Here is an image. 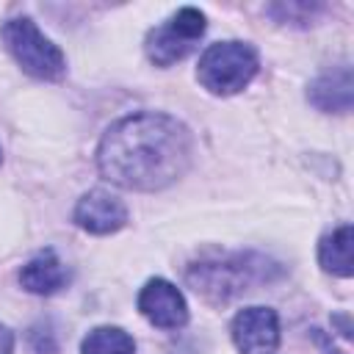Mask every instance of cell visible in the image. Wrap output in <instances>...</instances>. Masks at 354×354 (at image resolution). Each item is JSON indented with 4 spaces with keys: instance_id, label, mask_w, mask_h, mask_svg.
Listing matches in <instances>:
<instances>
[{
    "instance_id": "cell-1",
    "label": "cell",
    "mask_w": 354,
    "mask_h": 354,
    "mask_svg": "<svg viewBox=\"0 0 354 354\" xmlns=\"http://www.w3.org/2000/svg\"><path fill=\"white\" fill-rule=\"evenodd\" d=\"M191 133L169 113H133L113 122L100 147V174L130 191H160L185 174Z\"/></svg>"
},
{
    "instance_id": "cell-2",
    "label": "cell",
    "mask_w": 354,
    "mask_h": 354,
    "mask_svg": "<svg viewBox=\"0 0 354 354\" xmlns=\"http://www.w3.org/2000/svg\"><path fill=\"white\" fill-rule=\"evenodd\" d=\"M282 274L279 263L257 252H232L188 266V285L213 304H227L230 299L252 290L254 285L274 282Z\"/></svg>"
},
{
    "instance_id": "cell-3",
    "label": "cell",
    "mask_w": 354,
    "mask_h": 354,
    "mask_svg": "<svg viewBox=\"0 0 354 354\" xmlns=\"http://www.w3.org/2000/svg\"><path fill=\"white\" fill-rule=\"evenodd\" d=\"M260 58L257 50L246 41H216L210 44L196 66L199 83L213 94H235L249 86V80L257 75Z\"/></svg>"
},
{
    "instance_id": "cell-4",
    "label": "cell",
    "mask_w": 354,
    "mask_h": 354,
    "mask_svg": "<svg viewBox=\"0 0 354 354\" xmlns=\"http://www.w3.org/2000/svg\"><path fill=\"white\" fill-rule=\"evenodd\" d=\"M3 44L6 50L14 55V61L33 77L39 80H58L66 72V58L64 53L36 28L33 19L28 17H17L8 19L0 28Z\"/></svg>"
},
{
    "instance_id": "cell-5",
    "label": "cell",
    "mask_w": 354,
    "mask_h": 354,
    "mask_svg": "<svg viewBox=\"0 0 354 354\" xmlns=\"http://www.w3.org/2000/svg\"><path fill=\"white\" fill-rule=\"evenodd\" d=\"M202 33H205V14L194 6H185L166 25H158L147 33L144 50L155 66H171L194 50V41Z\"/></svg>"
},
{
    "instance_id": "cell-6",
    "label": "cell",
    "mask_w": 354,
    "mask_h": 354,
    "mask_svg": "<svg viewBox=\"0 0 354 354\" xmlns=\"http://www.w3.org/2000/svg\"><path fill=\"white\" fill-rule=\"evenodd\" d=\"M232 340L241 354H274L279 346V318L271 307H246L232 318Z\"/></svg>"
},
{
    "instance_id": "cell-7",
    "label": "cell",
    "mask_w": 354,
    "mask_h": 354,
    "mask_svg": "<svg viewBox=\"0 0 354 354\" xmlns=\"http://www.w3.org/2000/svg\"><path fill=\"white\" fill-rule=\"evenodd\" d=\"M138 310L160 329H180L188 321V304L169 279H149L138 293Z\"/></svg>"
},
{
    "instance_id": "cell-8",
    "label": "cell",
    "mask_w": 354,
    "mask_h": 354,
    "mask_svg": "<svg viewBox=\"0 0 354 354\" xmlns=\"http://www.w3.org/2000/svg\"><path fill=\"white\" fill-rule=\"evenodd\" d=\"M75 221L86 232L111 235V232H116L127 224V207L113 194H108L102 188H94V191L80 196V202L75 207Z\"/></svg>"
},
{
    "instance_id": "cell-9",
    "label": "cell",
    "mask_w": 354,
    "mask_h": 354,
    "mask_svg": "<svg viewBox=\"0 0 354 354\" xmlns=\"http://www.w3.org/2000/svg\"><path fill=\"white\" fill-rule=\"evenodd\" d=\"M307 100L326 113H348L351 102H354V88H351V69L348 64L332 66L329 72L318 75L310 83Z\"/></svg>"
},
{
    "instance_id": "cell-10",
    "label": "cell",
    "mask_w": 354,
    "mask_h": 354,
    "mask_svg": "<svg viewBox=\"0 0 354 354\" xmlns=\"http://www.w3.org/2000/svg\"><path fill=\"white\" fill-rule=\"evenodd\" d=\"M19 282H22V288L30 290V293L50 296V293H58L61 288H66V282H69V268L64 266V260H61L53 249H44V252H39L36 257H30V260L22 266Z\"/></svg>"
},
{
    "instance_id": "cell-11",
    "label": "cell",
    "mask_w": 354,
    "mask_h": 354,
    "mask_svg": "<svg viewBox=\"0 0 354 354\" xmlns=\"http://www.w3.org/2000/svg\"><path fill=\"white\" fill-rule=\"evenodd\" d=\"M354 241V232H351V224H340L337 230H332L329 235L321 238L318 243V263L324 271L329 274H337V277H351V243Z\"/></svg>"
},
{
    "instance_id": "cell-12",
    "label": "cell",
    "mask_w": 354,
    "mask_h": 354,
    "mask_svg": "<svg viewBox=\"0 0 354 354\" xmlns=\"http://www.w3.org/2000/svg\"><path fill=\"white\" fill-rule=\"evenodd\" d=\"M80 354H136V343L119 326H97L83 337Z\"/></svg>"
},
{
    "instance_id": "cell-13",
    "label": "cell",
    "mask_w": 354,
    "mask_h": 354,
    "mask_svg": "<svg viewBox=\"0 0 354 354\" xmlns=\"http://www.w3.org/2000/svg\"><path fill=\"white\" fill-rule=\"evenodd\" d=\"M318 11H324V6L318 3H274L268 6V14L282 22V25H307Z\"/></svg>"
},
{
    "instance_id": "cell-14",
    "label": "cell",
    "mask_w": 354,
    "mask_h": 354,
    "mask_svg": "<svg viewBox=\"0 0 354 354\" xmlns=\"http://www.w3.org/2000/svg\"><path fill=\"white\" fill-rule=\"evenodd\" d=\"M30 346H33V351L36 354H53L55 351V340H53V332L44 326H36L33 332H30Z\"/></svg>"
},
{
    "instance_id": "cell-15",
    "label": "cell",
    "mask_w": 354,
    "mask_h": 354,
    "mask_svg": "<svg viewBox=\"0 0 354 354\" xmlns=\"http://www.w3.org/2000/svg\"><path fill=\"white\" fill-rule=\"evenodd\" d=\"M14 351V335L6 324H0V354H11Z\"/></svg>"
},
{
    "instance_id": "cell-16",
    "label": "cell",
    "mask_w": 354,
    "mask_h": 354,
    "mask_svg": "<svg viewBox=\"0 0 354 354\" xmlns=\"http://www.w3.org/2000/svg\"><path fill=\"white\" fill-rule=\"evenodd\" d=\"M321 343H324V354H343V351H337V348H332V346H329V343H326L324 337H321Z\"/></svg>"
}]
</instances>
